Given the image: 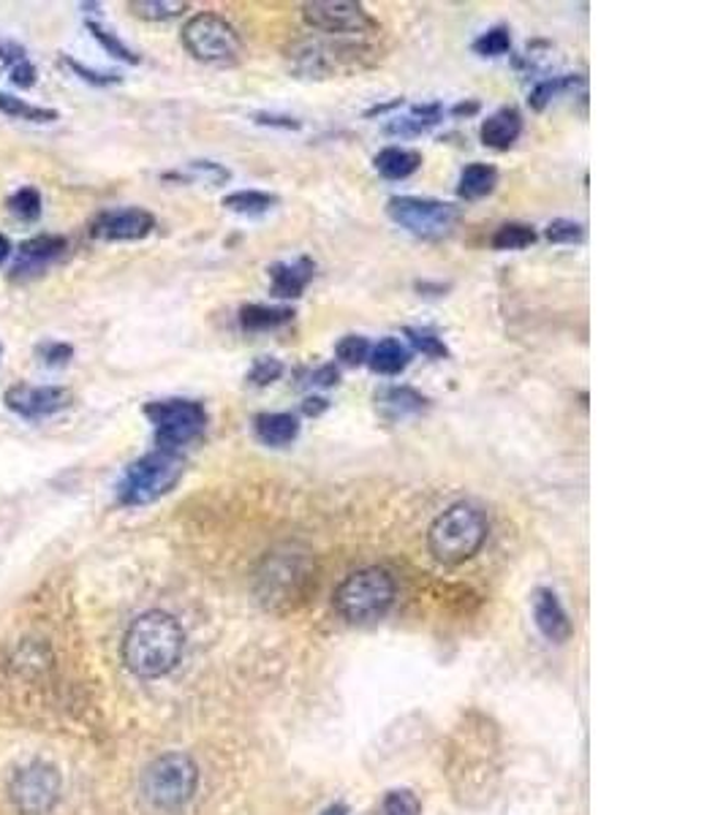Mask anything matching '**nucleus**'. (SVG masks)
Wrapping results in <instances>:
<instances>
[{
	"label": "nucleus",
	"instance_id": "41",
	"mask_svg": "<svg viewBox=\"0 0 726 815\" xmlns=\"http://www.w3.org/2000/svg\"><path fill=\"white\" fill-rule=\"evenodd\" d=\"M253 120H256L258 125H278V129H286V131H297V129H300V120L286 118V114L258 112V114H253Z\"/></svg>",
	"mask_w": 726,
	"mask_h": 815
},
{
	"label": "nucleus",
	"instance_id": "32",
	"mask_svg": "<svg viewBox=\"0 0 726 815\" xmlns=\"http://www.w3.org/2000/svg\"><path fill=\"white\" fill-rule=\"evenodd\" d=\"M406 338L411 340V345H414L416 351H422V354L431 356V360H447V356H449L447 343H444V340L438 338L433 329L409 327V329H406Z\"/></svg>",
	"mask_w": 726,
	"mask_h": 815
},
{
	"label": "nucleus",
	"instance_id": "10",
	"mask_svg": "<svg viewBox=\"0 0 726 815\" xmlns=\"http://www.w3.org/2000/svg\"><path fill=\"white\" fill-rule=\"evenodd\" d=\"M302 16L313 31L329 33V36H362L376 31L373 16L360 3L349 0H313L302 5Z\"/></svg>",
	"mask_w": 726,
	"mask_h": 815
},
{
	"label": "nucleus",
	"instance_id": "21",
	"mask_svg": "<svg viewBox=\"0 0 726 815\" xmlns=\"http://www.w3.org/2000/svg\"><path fill=\"white\" fill-rule=\"evenodd\" d=\"M373 167L384 180H406L422 167V156L416 150H406V147H384L373 158Z\"/></svg>",
	"mask_w": 726,
	"mask_h": 815
},
{
	"label": "nucleus",
	"instance_id": "17",
	"mask_svg": "<svg viewBox=\"0 0 726 815\" xmlns=\"http://www.w3.org/2000/svg\"><path fill=\"white\" fill-rule=\"evenodd\" d=\"M253 435L262 440L264 446H273V449H283L291 446L300 435V422L291 413H258L253 418Z\"/></svg>",
	"mask_w": 726,
	"mask_h": 815
},
{
	"label": "nucleus",
	"instance_id": "7",
	"mask_svg": "<svg viewBox=\"0 0 726 815\" xmlns=\"http://www.w3.org/2000/svg\"><path fill=\"white\" fill-rule=\"evenodd\" d=\"M387 215L392 223L420 240H444L460 220V209L455 204L422 196H392L387 202Z\"/></svg>",
	"mask_w": 726,
	"mask_h": 815
},
{
	"label": "nucleus",
	"instance_id": "29",
	"mask_svg": "<svg viewBox=\"0 0 726 815\" xmlns=\"http://www.w3.org/2000/svg\"><path fill=\"white\" fill-rule=\"evenodd\" d=\"M87 33H90V36L96 38V41L101 44V47L107 49V52L112 54V58L123 60V63H129V65H140V60H142L140 54H136L134 49H131L129 44H125L123 38L118 36V33L107 31V27H104L101 22H93V20L87 22Z\"/></svg>",
	"mask_w": 726,
	"mask_h": 815
},
{
	"label": "nucleus",
	"instance_id": "45",
	"mask_svg": "<svg viewBox=\"0 0 726 815\" xmlns=\"http://www.w3.org/2000/svg\"><path fill=\"white\" fill-rule=\"evenodd\" d=\"M476 109H480V104H458V107L452 109V114H458L460 118V114H474Z\"/></svg>",
	"mask_w": 726,
	"mask_h": 815
},
{
	"label": "nucleus",
	"instance_id": "25",
	"mask_svg": "<svg viewBox=\"0 0 726 815\" xmlns=\"http://www.w3.org/2000/svg\"><path fill=\"white\" fill-rule=\"evenodd\" d=\"M223 207L234 215L258 218V215H267L269 209L278 207V196L264 194V191H234V194L223 196Z\"/></svg>",
	"mask_w": 726,
	"mask_h": 815
},
{
	"label": "nucleus",
	"instance_id": "42",
	"mask_svg": "<svg viewBox=\"0 0 726 815\" xmlns=\"http://www.w3.org/2000/svg\"><path fill=\"white\" fill-rule=\"evenodd\" d=\"M338 381H340L338 367L324 365V367H318V370L311 373V381H307V384H311V387H335Z\"/></svg>",
	"mask_w": 726,
	"mask_h": 815
},
{
	"label": "nucleus",
	"instance_id": "38",
	"mask_svg": "<svg viewBox=\"0 0 726 815\" xmlns=\"http://www.w3.org/2000/svg\"><path fill=\"white\" fill-rule=\"evenodd\" d=\"M422 805L411 791H389L384 796L382 807H378V815H420Z\"/></svg>",
	"mask_w": 726,
	"mask_h": 815
},
{
	"label": "nucleus",
	"instance_id": "26",
	"mask_svg": "<svg viewBox=\"0 0 726 815\" xmlns=\"http://www.w3.org/2000/svg\"><path fill=\"white\" fill-rule=\"evenodd\" d=\"M0 112H3L5 118L25 120V123H55V120L60 118L58 109L36 107V104H27L25 98L11 96V93L3 90H0Z\"/></svg>",
	"mask_w": 726,
	"mask_h": 815
},
{
	"label": "nucleus",
	"instance_id": "9",
	"mask_svg": "<svg viewBox=\"0 0 726 815\" xmlns=\"http://www.w3.org/2000/svg\"><path fill=\"white\" fill-rule=\"evenodd\" d=\"M9 796L25 815H47L60 800V775L49 764H27L11 778Z\"/></svg>",
	"mask_w": 726,
	"mask_h": 815
},
{
	"label": "nucleus",
	"instance_id": "5",
	"mask_svg": "<svg viewBox=\"0 0 726 815\" xmlns=\"http://www.w3.org/2000/svg\"><path fill=\"white\" fill-rule=\"evenodd\" d=\"M145 416L156 429V449L174 451V454L199 440L207 429V411L196 400H156L145 405Z\"/></svg>",
	"mask_w": 726,
	"mask_h": 815
},
{
	"label": "nucleus",
	"instance_id": "24",
	"mask_svg": "<svg viewBox=\"0 0 726 815\" xmlns=\"http://www.w3.org/2000/svg\"><path fill=\"white\" fill-rule=\"evenodd\" d=\"M441 123V107L438 104H422L411 107L406 118H395L387 123L389 136H420Z\"/></svg>",
	"mask_w": 726,
	"mask_h": 815
},
{
	"label": "nucleus",
	"instance_id": "33",
	"mask_svg": "<svg viewBox=\"0 0 726 815\" xmlns=\"http://www.w3.org/2000/svg\"><path fill=\"white\" fill-rule=\"evenodd\" d=\"M335 354H338V362L346 367H360L365 365L367 356H371V343L362 334H346L340 338V343L335 345Z\"/></svg>",
	"mask_w": 726,
	"mask_h": 815
},
{
	"label": "nucleus",
	"instance_id": "1",
	"mask_svg": "<svg viewBox=\"0 0 726 815\" xmlns=\"http://www.w3.org/2000/svg\"><path fill=\"white\" fill-rule=\"evenodd\" d=\"M183 625L167 611H145L131 622L123 638V660L136 677L156 680L169 674L183 658Z\"/></svg>",
	"mask_w": 726,
	"mask_h": 815
},
{
	"label": "nucleus",
	"instance_id": "11",
	"mask_svg": "<svg viewBox=\"0 0 726 815\" xmlns=\"http://www.w3.org/2000/svg\"><path fill=\"white\" fill-rule=\"evenodd\" d=\"M74 394L63 387H33V384H14L3 392V403L11 413L27 418V422H38V418H49L55 413L65 411L71 405Z\"/></svg>",
	"mask_w": 726,
	"mask_h": 815
},
{
	"label": "nucleus",
	"instance_id": "47",
	"mask_svg": "<svg viewBox=\"0 0 726 815\" xmlns=\"http://www.w3.org/2000/svg\"><path fill=\"white\" fill-rule=\"evenodd\" d=\"M0 360H3V343H0Z\"/></svg>",
	"mask_w": 726,
	"mask_h": 815
},
{
	"label": "nucleus",
	"instance_id": "13",
	"mask_svg": "<svg viewBox=\"0 0 726 815\" xmlns=\"http://www.w3.org/2000/svg\"><path fill=\"white\" fill-rule=\"evenodd\" d=\"M69 251V240L60 234H36L31 240H25L20 245V261L11 269V278L14 280H27L41 275L49 264H55L58 258L65 256Z\"/></svg>",
	"mask_w": 726,
	"mask_h": 815
},
{
	"label": "nucleus",
	"instance_id": "8",
	"mask_svg": "<svg viewBox=\"0 0 726 815\" xmlns=\"http://www.w3.org/2000/svg\"><path fill=\"white\" fill-rule=\"evenodd\" d=\"M183 47L194 54L202 63H216L227 65L234 63L242 52L240 33L232 22H227L223 16L210 14H196L185 22L183 27Z\"/></svg>",
	"mask_w": 726,
	"mask_h": 815
},
{
	"label": "nucleus",
	"instance_id": "30",
	"mask_svg": "<svg viewBox=\"0 0 726 815\" xmlns=\"http://www.w3.org/2000/svg\"><path fill=\"white\" fill-rule=\"evenodd\" d=\"M5 207H9V212L14 215L16 220H22V223H36V220L41 218L44 202L36 188H20L16 194L9 196Z\"/></svg>",
	"mask_w": 726,
	"mask_h": 815
},
{
	"label": "nucleus",
	"instance_id": "4",
	"mask_svg": "<svg viewBox=\"0 0 726 815\" xmlns=\"http://www.w3.org/2000/svg\"><path fill=\"white\" fill-rule=\"evenodd\" d=\"M395 593L398 587H395L392 574L371 565L340 582L335 591V609L349 622H371L387 615L395 604Z\"/></svg>",
	"mask_w": 726,
	"mask_h": 815
},
{
	"label": "nucleus",
	"instance_id": "14",
	"mask_svg": "<svg viewBox=\"0 0 726 815\" xmlns=\"http://www.w3.org/2000/svg\"><path fill=\"white\" fill-rule=\"evenodd\" d=\"M533 620H536L539 631L549 638V642H566L571 636V620L566 609L560 607L558 596L547 587L536 591L533 596Z\"/></svg>",
	"mask_w": 726,
	"mask_h": 815
},
{
	"label": "nucleus",
	"instance_id": "16",
	"mask_svg": "<svg viewBox=\"0 0 726 815\" xmlns=\"http://www.w3.org/2000/svg\"><path fill=\"white\" fill-rule=\"evenodd\" d=\"M522 134V114L515 107H504L482 123V145L489 150H509Z\"/></svg>",
	"mask_w": 726,
	"mask_h": 815
},
{
	"label": "nucleus",
	"instance_id": "18",
	"mask_svg": "<svg viewBox=\"0 0 726 815\" xmlns=\"http://www.w3.org/2000/svg\"><path fill=\"white\" fill-rule=\"evenodd\" d=\"M427 408V398L409 387H389L376 394V411L389 422H403V418L416 416Z\"/></svg>",
	"mask_w": 726,
	"mask_h": 815
},
{
	"label": "nucleus",
	"instance_id": "46",
	"mask_svg": "<svg viewBox=\"0 0 726 815\" xmlns=\"http://www.w3.org/2000/svg\"><path fill=\"white\" fill-rule=\"evenodd\" d=\"M324 815H349V811H346L343 805H335V807H329V811Z\"/></svg>",
	"mask_w": 726,
	"mask_h": 815
},
{
	"label": "nucleus",
	"instance_id": "40",
	"mask_svg": "<svg viewBox=\"0 0 726 815\" xmlns=\"http://www.w3.org/2000/svg\"><path fill=\"white\" fill-rule=\"evenodd\" d=\"M189 169L196 174V178L205 180V183H210V185L229 183V178H232L229 169H223L221 163H216V161H194Z\"/></svg>",
	"mask_w": 726,
	"mask_h": 815
},
{
	"label": "nucleus",
	"instance_id": "2",
	"mask_svg": "<svg viewBox=\"0 0 726 815\" xmlns=\"http://www.w3.org/2000/svg\"><path fill=\"white\" fill-rule=\"evenodd\" d=\"M487 533V520L476 506L455 503L436 516L427 531V547L438 563L460 565L480 552Z\"/></svg>",
	"mask_w": 726,
	"mask_h": 815
},
{
	"label": "nucleus",
	"instance_id": "31",
	"mask_svg": "<svg viewBox=\"0 0 726 815\" xmlns=\"http://www.w3.org/2000/svg\"><path fill=\"white\" fill-rule=\"evenodd\" d=\"M511 49V33L506 25H495L489 31H484L480 38L474 41V52L480 58H500Z\"/></svg>",
	"mask_w": 726,
	"mask_h": 815
},
{
	"label": "nucleus",
	"instance_id": "43",
	"mask_svg": "<svg viewBox=\"0 0 726 815\" xmlns=\"http://www.w3.org/2000/svg\"><path fill=\"white\" fill-rule=\"evenodd\" d=\"M329 403L324 398H307L305 403H302V411H305V416H318L322 411H327Z\"/></svg>",
	"mask_w": 726,
	"mask_h": 815
},
{
	"label": "nucleus",
	"instance_id": "20",
	"mask_svg": "<svg viewBox=\"0 0 726 815\" xmlns=\"http://www.w3.org/2000/svg\"><path fill=\"white\" fill-rule=\"evenodd\" d=\"M409 362L411 351L398 338L378 340L376 345H371V356H367V365L378 376H400L409 367Z\"/></svg>",
	"mask_w": 726,
	"mask_h": 815
},
{
	"label": "nucleus",
	"instance_id": "6",
	"mask_svg": "<svg viewBox=\"0 0 726 815\" xmlns=\"http://www.w3.org/2000/svg\"><path fill=\"white\" fill-rule=\"evenodd\" d=\"M199 786V769L183 753H167L147 767L142 791L156 811H180Z\"/></svg>",
	"mask_w": 726,
	"mask_h": 815
},
{
	"label": "nucleus",
	"instance_id": "22",
	"mask_svg": "<svg viewBox=\"0 0 726 815\" xmlns=\"http://www.w3.org/2000/svg\"><path fill=\"white\" fill-rule=\"evenodd\" d=\"M495 185H498V169L489 163H471L460 172L458 196L465 202H480L493 194Z\"/></svg>",
	"mask_w": 726,
	"mask_h": 815
},
{
	"label": "nucleus",
	"instance_id": "28",
	"mask_svg": "<svg viewBox=\"0 0 726 815\" xmlns=\"http://www.w3.org/2000/svg\"><path fill=\"white\" fill-rule=\"evenodd\" d=\"M536 229L528 223H504L498 231L493 234L489 245L493 251H525L536 242Z\"/></svg>",
	"mask_w": 726,
	"mask_h": 815
},
{
	"label": "nucleus",
	"instance_id": "15",
	"mask_svg": "<svg viewBox=\"0 0 726 815\" xmlns=\"http://www.w3.org/2000/svg\"><path fill=\"white\" fill-rule=\"evenodd\" d=\"M313 272H316V264L305 256L297 258V261L291 264H273V267H269L273 294L278 296V300H297L313 280Z\"/></svg>",
	"mask_w": 726,
	"mask_h": 815
},
{
	"label": "nucleus",
	"instance_id": "44",
	"mask_svg": "<svg viewBox=\"0 0 726 815\" xmlns=\"http://www.w3.org/2000/svg\"><path fill=\"white\" fill-rule=\"evenodd\" d=\"M11 253H14V247H11V240L5 234H0V264H3L5 258L11 256Z\"/></svg>",
	"mask_w": 726,
	"mask_h": 815
},
{
	"label": "nucleus",
	"instance_id": "36",
	"mask_svg": "<svg viewBox=\"0 0 726 815\" xmlns=\"http://www.w3.org/2000/svg\"><path fill=\"white\" fill-rule=\"evenodd\" d=\"M60 63H63V65H65V69H71V71H74V74H76V76H80V80H82V82H87V85H96V87H109V85H120V82H123V76H120V74H114V71H96V69H87V65H82V63H80V60H74V58H65V54H63V60H60Z\"/></svg>",
	"mask_w": 726,
	"mask_h": 815
},
{
	"label": "nucleus",
	"instance_id": "37",
	"mask_svg": "<svg viewBox=\"0 0 726 815\" xmlns=\"http://www.w3.org/2000/svg\"><path fill=\"white\" fill-rule=\"evenodd\" d=\"M544 236H547L553 245H574V242L585 240V229H582V223H577V220L558 218L547 226Z\"/></svg>",
	"mask_w": 726,
	"mask_h": 815
},
{
	"label": "nucleus",
	"instance_id": "39",
	"mask_svg": "<svg viewBox=\"0 0 726 815\" xmlns=\"http://www.w3.org/2000/svg\"><path fill=\"white\" fill-rule=\"evenodd\" d=\"M280 376H283V365H280L278 360H273V356H258V360L253 362L251 373H247V381H251L253 387H269V384L278 381Z\"/></svg>",
	"mask_w": 726,
	"mask_h": 815
},
{
	"label": "nucleus",
	"instance_id": "12",
	"mask_svg": "<svg viewBox=\"0 0 726 815\" xmlns=\"http://www.w3.org/2000/svg\"><path fill=\"white\" fill-rule=\"evenodd\" d=\"M156 229V215L142 207L104 209L93 218L90 236L101 242H136L145 240Z\"/></svg>",
	"mask_w": 726,
	"mask_h": 815
},
{
	"label": "nucleus",
	"instance_id": "19",
	"mask_svg": "<svg viewBox=\"0 0 726 815\" xmlns=\"http://www.w3.org/2000/svg\"><path fill=\"white\" fill-rule=\"evenodd\" d=\"M0 69L5 71L11 85L20 90H31L38 80V71L33 60L27 58L25 47H20L16 41H5V38H0Z\"/></svg>",
	"mask_w": 726,
	"mask_h": 815
},
{
	"label": "nucleus",
	"instance_id": "23",
	"mask_svg": "<svg viewBox=\"0 0 726 815\" xmlns=\"http://www.w3.org/2000/svg\"><path fill=\"white\" fill-rule=\"evenodd\" d=\"M294 321L291 307H269V305H245L240 311V327L245 332H273Z\"/></svg>",
	"mask_w": 726,
	"mask_h": 815
},
{
	"label": "nucleus",
	"instance_id": "35",
	"mask_svg": "<svg viewBox=\"0 0 726 815\" xmlns=\"http://www.w3.org/2000/svg\"><path fill=\"white\" fill-rule=\"evenodd\" d=\"M36 360L44 367H65L74 360V345L63 340H44L36 345Z\"/></svg>",
	"mask_w": 726,
	"mask_h": 815
},
{
	"label": "nucleus",
	"instance_id": "34",
	"mask_svg": "<svg viewBox=\"0 0 726 815\" xmlns=\"http://www.w3.org/2000/svg\"><path fill=\"white\" fill-rule=\"evenodd\" d=\"M574 82H577L574 76H549V80H542L536 87H533L531 98H528V101H531L533 109H539V112H542V109L547 107V104L553 101L558 93L571 90V87H574Z\"/></svg>",
	"mask_w": 726,
	"mask_h": 815
},
{
	"label": "nucleus",
	"instance_id": "27",
	"mask_svg": "<svg viewBox=\"0 0 726 815\" xmlns=\"http://www.w3.org/2000/svg\"><path fill=\"white\" fill-rule=\"evenodd\" d=\"M129 9L140 20L169 22L183 16L189 11V3H183V0H131Z\"/></svg>",
	"mask_w": 726,
	"mask_h": 815
},
{
	"label": "nucleus",
	"instance_id": "3",
	"mask_svg": "<svg viewBox=\"0 0 726 815\" xmlns=\"http://www.w3.org/2000/svg\"><path fill=\"white\" fill-rule=\"evenodd\" d=\"M185 473L183 454L156 449L125 467L118 484L120 506H147L172 492Z\"/></svg>",
	"mask_w": 726,
	"mask_h": 815
}]
</instances>
